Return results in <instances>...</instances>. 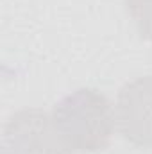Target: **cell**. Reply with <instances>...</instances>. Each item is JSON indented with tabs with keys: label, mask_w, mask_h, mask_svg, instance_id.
<instances>
[{
	"label": "cell",
	"mask_w": 152,
	"mask_h": 154,
	"mask_svg": "<svg viewBox=\"0 0 152 154\" xmlns=\"http://www.w3.org/2000/svg\"><path fill=\"white\" fill-rule=\"evenodd\" d=\"M0 154H70L63 145L50 113L41 108H22L2 129Z\"/></svg>",
	"instance_id": "7a4b0ae2"
},
{
	"label": "cell",
	"mask_w": 152,
	"mask_h": 154,
	"mask_svg": "<svg viewBox=\"0 0 152 154\" xmlns=\"http://www.w3.org/2000/svg\"><path fill=\"white\" fill-rule=\"evenodd\" d=\"M50 116L70 154L104 151L116 133L114 104L91 86L70 91L52 108Z\"/></svg>",
	"instance_id": "6da1fadb"
},
{
	"label": "cell",
	"mask_w": 152,
	"mask_h": 154,
	"mask_svg": "<svg viewBox=\"0 0 152 154\" xmlns=\"http://www.w3.org/2000/svg\"><path fill=\"white\" fill-rule=\"evenodd\" d=\"M123 5L136 32L152 41V0H123Z\"/></svg>",
	"instance_id": "277c9868"
},
{
	"label": "cell",
	"mask_w": 152,
	"mask_h": 154,
	"mask_svg": "<svg viewBox=\"0 0 152 154\" xmlns=\"http://www.w3.org/2000/svg\"><path fill=\"white\" fill-rule=\"evenodd\" d=\"M113 104L116 133L132 147L152 149V75L127 81Z\"/></svg>",
	"instance_id": "3957f363"
}]
</instances>
